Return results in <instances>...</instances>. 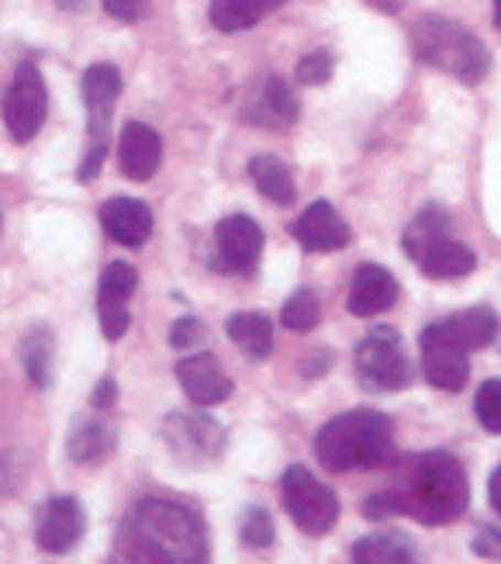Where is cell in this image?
I'll return each instance as SVG.
<instances>
[{
	"label": "cell",
	"mask_w": 501,
	"mask_h": 564,
	"mask_svg": "<svg viewBox=\"0 0 501 564\" xmlns=\"http://www.w3.org/2000/svg\"><path fill=\"white\" fill-rule=\"evenodd\" d=\"M124 561L200 564L208 561V530L194 509L170 499H142L132 506L118 533Z\"/></svg>",
	"instance_id": "1"
},
{
	"label": "cell",
	"mask_w": 501,
	"mask_h": 564,
	"mask_svg": "<svg viewBox=\"0 0 501 564\" xmlns=\"http://www.w3.org/2000/svg\"><path fill=\"white\" fill-rule=\"evenodd\" d=\"M315 454L322 460V468H329L333 475L388 468V464L397 460L391 420L373 409L336 415V420H329L318 430Z\"/></svg>",
	"instance_id": "2"
},
{
	"label": "cell",
	"mask_w": 501,
	"mask_h": 564,
	"mask_svg": "<svg viewBox=\"0 0 501 564\" xmlns=\"http://www.w3.org/2000/svg\"><path fill=\"white\" fill-rule=\"evenodd\" d=\"M401 496H405L409 517L422 520L425 527L460 520L470 506V485L464 464L446 451H429L415 457Z\"/></svg>",
	"instance_id": "3"
},
{
	"label": "cell",
	"mask_w": 501,
	"mask_h": 564,
	"mask_svg": "<svg viewBox=\"0 0 501 564\" xmlns=\"http://www.w3.org/2000/svg\"><path fill=\"white\" fill-rule=\"evenodd\" d=\"M412 53L422 63L446 69L460 84H481L491 69V53L484 48V42L443 14H425L415 21Z\"/></svg>",
	"instance_id": "4"
},
{
	"label": "cell",
	"mask_w": 501,
	"mask_h": 564,
	"mask_svg": "<svg viewBox=\"0 0 501 564\" xmlns=\"http://www.w3.org/2000/svg\"><path fill=\"white\" fill-rule=\"evenodd\" d=\"M401 242H405V253L422 267V274L433 281H457L478 267L473 250L464 247L454 236V223H449V215L436 205L422 208L412 218Z\"/></svg>",
	"instance_id": "5"
},
{
	"label": "cell",
	"mask_w": 501,
	"mask_h": 564,
	"mask_svg": "<svg viewBox=\"0 0 501 564\" xmlns=\"http://www.w3.org/2000/svg\"><path fill=\"white\" fill-rule=\"evenodd\" d=\"M357 375L373 391H401L415 381V364L405 350V339L391 326H378L357 347Z\"/></svg>",
	"instance_id": "6"
},
{
	"label": "cell",
	"mask_w": 501,
	"mask_h": 564,
	"mask_svg": "<svg viewBox=\"0 0 501 564\" xmlns=\"http://www.w3.org/2000/svg\"><path fill=\"white\" fill-rule=\"evenodd\" d=\"M281 496H284V509L291 512L297 530L322 536L339 523L336 492L325 481H318L308 468H301V464H294V468L284 471Z\"/></svg>",
	"instance_id": "7"
},
{
	"label": "cell",
	"mask_w": 501,
	"mask_h": 564,
	"mask_svg": "<svg viewBox=\"0 0 501 564\" xmlns=\"http://www.w3.org/2000/svg\"><path fill=\"white\" fill-rule=\"evenodd\" d=\"M422 375L439 391H460L470 378V347L457 336V329L446 323H433L422 329L418 339Z\"/></svg>",
	"instance_id": "8"
},
{
	"label": "cell",
	"mask_w": 501,
	"mask_h": 564,
	"mask_svg": "<svg viewBox=\"0 0 501 564\" xmlns=\"http://www.w3.org/2000/svg\"><path fill=\"white\" fill-rule=\"evenodd\" d=\"M45 108H48V90H45L39 66L21 63L14 69V80L4 90V105H0L8 135L14 142H32L45 121Z\"/></svg>",
	"instance_id": "9"
},
{
	"label": "cell",
	"mask_w": 501,
	"mask_h": 564,
	"mask_svg": "<svg viewBox=\"0 0 501 564\" xmlns=\"http://www.w3.org/2000/svg\"><path fill=\"white\" fill-rule=\"evenodd\" d=\"M163 436L184 464H211L225 451V430L205 412H173L163 423Z\"/></svg>",
	"instance_id": "10"
},
{
	"label": "cell",
	"mask_w": 501,
	"mask_h": 564,
	"mask_svg": "<svg viewBox=\"0 0 501 564\" xmlns=\"http://www.w3.org/2000/svg\"><path fill=\"white\" fill-rule=\"evenodd\" d=\"M215 250H218V267L225 274L249 278L257 271L260 253H263V229L257 226V218H249V215L221 218L215 229Z\"/></svg>",
	"instance_id": "11"
},
{
	"label": "cell",
	"mask_w": 501,
	"mask_h": 564,
	"mask_svg": "<svg viewBox=\"0 0 501 564\" xmlns=\"http://www.w3.org/2000/svg\"><path fill=\"white\" fill-rule=\"evenodd\" d=\"M87 530V512L73 496H56L35 509V541L48 554H63L80 544Z\"/></svg>",
	"instance_id": "12"
},
{
	"label": "cell",
	"mask_w": 501,
	"mask_h": 564,
	"mask_svg": "<svg viewBox=\"0 0 501 564\" xmlns=\"http://www.w3.org/2000/svg\"><path fill=\"white\" fill-rule=\"evenodd\" d=\"M291 236L297 239V247L308 250V253H333V250L349 247V239H353V232H349V226H346V218L336 212L333 202L308 205L294 218Z\"/></svg>",
	"instance_id": "13"
},
{
	"label": "cell",
	"mask_w": 501,
	"mask_h": 564,
	"mask_svg": "<svg viewBox=\"0 0 501 564\" xmlns=\"http://www.w3.org/2000/svg\"><path fill=\"white\" fill-rule=\"evenodd\" d=\"M118 166L121 174L142 184V181H153L156 170L163 166V139L153 126L145 121H129L118 135Z\"/></svg>",
	"instance_id": "14"
},
{
	"label": "cell",
	"mask_w": 501,
	"mask_h": 564,
	"mask_svg": "<svg viewBox=\"0 0 501 564\" xmlns=\"http://www.w3.org/2000/svg\"><path fill=\"white\" fill-rule=\"evenodd\" d=\"M118 94H121V73L111 63H94L84 73V105H87V126L90 135L108 145V129H111V115L118 105Z\"/></svg>",
	"instance_id": "15"
},
{
	"label": "cell",
	"mask_w": 501,
	"mask_h": 564,
	"mask_svg": "<svg viewBox=\"0 0 501 564\" xmlns=\"http://www.w3.org/2000/svg\"><path fill=\"white\" fill-rule=\"evenodd\" d=\"M177 381L187 391V399L200 409L221 405L232 395V378L225 375V367L211 354H194L177 364Z\"/></svg>",
	"instance_id": "16"
},
{
	"label": "cell",
	"mask_w": 501,
	"mask_h": 564,
	"mask_svg": "<svg viewBox=\"0 0 501 564\" xmlns=\"http://www.w3.org/2000/svg\"><path fill=\"white\" fill-rule=\"evenodd\" d=\"M394 302H397L394 274L384 271V267H378V263H360L357 274H353V284H349L346 308L353 315H360V318H370V315L388 312Z\"/></svg>",
	"instance_id": "17"
},
{
	"label": "cell",
	"mask_w": 501,
	"mask_h": 564,
	"mask_svg": "<svg viewBox=\"0 0 501 564\" xmlns=\"http://www.w3.org/2000/svg\"><path fill=\"white\" fill-rule=\"evenodd\" d=\"M100 226L121 247H145L153 236V208L139 198H111L100 208Z\"/></svg>",
	"instance_id": "18"
},
{
	"label": "cell",
	"mask_w": 501,
	"mask_h": 564,
	"mask_svg": "<svg viewBox=\"0 0 501 564\" xmlns=\"http://www.w3.org/2000/svg\"><path fill=\"white\" fill-rule=\"evenodd\" d=\"M284 4L287 0H211L208 14L218 32H246Z\"/></svg>",
	"instance_id": "19"
},
{
	"label": "cell",
	"mask_w": 501,
	"mask_h": 564,
	"mask_svg": "<svg viewBox=\"0 0 501 564\" xmlns=\"http://www.w3.org/2000/svg\"><path fill=\"white\" fill-rule=\"evenodd\" d=\"M225 333H229L236 347L253 360H263L273 350V323L263 312H236L229 323H225Z\"/></svg>",
	"instance_id": "20"
},
{
	"label": "cell",
	"mask_w": 501,
	"mask_h": 564,
	"mask_svg": "<svg viewBox=\"0 0 501 564\" xmlns=\"http://www.w3.org/2000/svg\"><path fill=\"white\" fill-rule=\"evenodd\" d=\"M249 177H253L257 191L273 205H294L297 191L291 181V170L277 156H253L249 160Z\"/></svg>",
	"instance_id": "21"
},
{
	"label": "cell",
	"mask_w": 501,
	"mask_h": 564,
	"mask_svg": "<svg viewBox=\"0 0 501 564\" xmlns=\"http://www.w3.org/2000/svg\"><path fill=\"white\" fill-rule=\"evenodd\" d=\"M66 451L77 464L105 460L115 451V430L108 423H97V420L77 423V430H73L69 440H66Z\"/></svg>",
	"instance_id": "22"
},
{
	"label": "cell",
	"mask_w": 501,
	"mask_h": 564,
	"mask_svg": "<svg viewBox=\"0 0 501 564\" xmlns=\"http://www.w3.org/2000/svg\"><path fill=\"white\" fill-rule=\"evenodd\" d=\"M353 557L363 564H409L418 554L405 533H370L353 547Z\"/></svg>",
	"instance_id": "23"
},
{
	"label": "cell",
	"mask_w": 501,
	"mask_h": 564,
	"mask_svg": "<svg viewBox=\"0 0 501 564\" xmlns=\"http://www.w3.org/2000/svg\"><path fill=\"white\" fill-rule=\"evenodd\" d=\"M297 115H301V108H297V97L291 94V87L281 77H266L263 94H260L257 121H266V126H273V129H287L297 121Z\"/></svg>",
	"instance_id": "24"
},
{
	"label": "cell",
	"mask_w": 501,
	"mask_h": 564,
	"mask_svg": "<svg viewBox=\"0 0 501 564\" xmlns=\"http://www.w3.org/2000/svg\"><path fill=\"white\" fill-rule=\"evenodd\" d=\"M53 333L45 326H35L29 336L21 339V364L29 378L39 384V388H48L53 384Z\"/></svg>",
	"instance_id": "25"
},
{
	"label": "cell",
	"mask_w": 501,
	"mask_h": 564,
	"mask_svg": "<svg viewBox=\"0 0 501 564\" xmlns=\"http://www.w3.org/2000/svg\"><path fill=\"white\" fill-rule=\"evenodd\" d=\"M446 323L457 329V336L467 343L470 350L491 347V339L498 336V318L491 308H464L457 315H449Z\"/></svg>",
	"instance_id": "26"
},
{
	"label": "cell",
	"mask_w": 501,
	"mask_h": 564,
	"mask_svg": "<svg viewBox=\"0 0 501 564\" xmlns=\"http://www.w3.org/2000/svg\"><path fill=\"white\" fill-rule=\"evenodd\" d=\"M135 284H139V274L132 263H124V260L108 263L105 274H100L97 305H129V299L135 294Z\"/></svg>",
	"instance_id": "27"
},
{
	"label": "cell",
	"mask_w": 501,
	"mask_h": 564,
	"mask_svg": "<svg viewBox=\"0 0 501 564\" xmlns=\"http://www.w3.org/2000/svg\"><path fill=\"white\" fill-rule=\"evenodd\" d=\"M318 318H322V305L315 299V291H308V288L294 291L291 299L284 302V308H281V323L291 333H308V329H315Z\"/></svg>",
	"instance_id": "28"
},
{
	"label": "cell",
	"mask_w": 501,
	"mask_h": 564,
	"mask_svg": "<svg viewBox=\"0 0 501 564\" xmlns=\"http://www.w3.org/2000/svg\"><path fill=\"white\" fill-rule=\"evenodd\" d=\"M473 412L488 433H501V381H484L473 395Z\"/></svg>",
	"instance_id": "29"
},
{
	"label": "cell",
	"mask_w": 501,
	"mask_h": 564,
	"mask_svg": "<svg viewBox=\"0 0 501 564\" xmlns=\"http://www.w3.org/2000/svg\"><path fill=\"white\" fill-rule=\"evenodd\" d=\"M242 544L246 547H270L273 544V520H270V512L253 506V509H246V517H242Z\"/></svg>",
	"instance_id": "30"
},
{
	"label": "cell",
	"mask_w": 501,
	"mask_h": 564,
	"mask_svg": "<svg viewBox=\"0 0 501 564\" xmlns=\"http://www.w3.org/2000/svg\"><path fill=\"white\" fill-rule=\"evenodd\" d=\"M333 77V56L329 53H308L297 63V80L305 87H318Z\"/></svg>",
	"instance_id": "31"
},
{
	"label": "cell",
	"mask_w": 501,
	"mask_h": 564,
	"mask_svg": "<svg viewBox=\"0 0 501 564\" xmlns=\"http://www.w3.org/2000/svg\"><path fill=\"white\" fill-rule=\"evenodd\" d=\"M363 512L370 520H388V517H401L405 512V496H401V488H391V492H378L363 502Z\"/></svg>",
	"instance_id": "32"
},
{
	"label": "cell",
	"mask_w": 501,
	"mask_h": 564,
	"mask_svg": "<svg viewBox=\"0 0 501 564\" xmlns=\"http://www.w3.org/2000/svg\"><path fill=\"white\" fill-rule=\"evenodd\" d=\"M97 315H100V329H105L108 339H121L132 326L129 305H97Z\"/></svg>",
	"instance_id": "33"
},
{
	"label": "cell",
	"mask_w": 501,
	"mask_h": 564,
	"mask_svg": "<svg viewBox=\"0 0 501 564\" xmlns=\"http://www.w3.org/2000/svg\"><path fill=\"white\" fill-rule=\"evenodd\" d=\"M200 339H205V326H200V318H194V315L177 318L173 329H170V347H177V350L197 347Z\"/></svg>",
	"instance_id": "34"
},
{
	"label": "cell",
	"mask_w": 501,
	"mask_h": 564,
	"mask_svg": "<svg viewBox=\"0 0 501 564\" xmlns=\"http://www.w3.org/2000/svg\"><path fill=\"white\" fill-rule=\"evenodd\" d=\"M105 8H108V14H115L118 21L132 24V21H139V18L149 11V0H105Z\"/></svg>",
	"instance_id": "35"
},
{
	"label": "cell",
	"mask_w": 501,
	"mask_h": 564,
	"mask_svg": "<svg viewBox=\"0 0 501 564\" xmlns=\"http://www.w3.org/2000/svg\"><path fill=\"white\" fill-rule=\"evenodd\" d=\"M473 551H478L481 557H501V530L484 527L478 533V541H473Z\"/></svg>",
	"instance_id": "36"
},
{
	"label": "cell",
	"mask_w": 501,
	"mask_h": 564,
	"mask_svg": "<svg viewBox=\"0 0 501 564\" xmlns=\"http://www.w3.org/2000/svg\"><path fill=\"white\" fill-rule=\"evenodd\" d=\"M115 399H118V384H115V378H105V381H100V384L94 388V395H90L94 409H111Z\"/></svg>",
	"instance_id": "37"
},
{
	"label": "cell",
	"mask_w": 501,
	"mask_h": 564,
	"mask_svg": "<svg viewBox=\"0 0 501 564\" xmlns=\"http://www.w3.org/2000/svg\"><path fill=\"white\" fill-rule=\"evenodd\" d=\"M105 153H108V145H94V150L87 153V160H84V166H80V181L87 184L100 166H105Z\"/></svg>",
	"instance_id": "38"
},
{
	"label": "cell",
	"mask_w": 501,
	"mask_h": 564,
	"mask_svg": "<svg viewBox=\"0 0 501 564\" xmlns=\"http://www.w3.org/2000/svg\"><path fill=\"white\" fill-rule=\"evenodd\" d=\"M14 471H11V460L8 457H0V499H8L14 496Z\"/></svg>",
	"instance_id": "39"
},
{
	"label": "cell",
	"mask_w": 501,
	"mask_h": 564,
	"mask_svg": "<svg viewBox=\"0 0 501 564\" xmlns=\"http://www.w3.org/2000/svg\"><path fill=\"white\" fill-rule=\"evenodd\" d=\"M488 496H491V506H494V512H498V517H501V464H498V468H494V475H491Z\"/></svg>",
	"instance_id": "40"
},
{
	"label": "cell",
	"mask_w": 501,
	"mask_h": 564,
	"mask_svg": "<svg viewBox=\"0 0 501 564\" xmlns=\"http://www.w3.org/2000/svg\"><path fill=\"white\" fill-rule=\"evenodd\" d=\"M370 8H378V11H384V14H397L401 8L409 4V0H367Z\"/></svg>",
	"instance_id": "41"
},
{
	"label": "cell",
	"mask_w": 501,
	"mask_h": 564,
	"mask_svg": "<svg viewBox=\"0 0 501 564\" xmlns=\"http://www.w3.org/2000/svg\"><path fill=\"white\" fill-rule=\"evenodd\" d=\"M63 8H73V11H80L84 8V0H59Z\"/></svg>",
	"instance_id": "42"
},
{
	"label": "cell",
	"mask_w": 501,
	"mask_h": 564,
	"mask_svg": "<svg viewBox=\"0 0 501 564\" xmlns=\"http://www.w3.org/2000/svg\"><path fill=\"white\" fill-rule=\"evenodd\" d=\"M491 4H494V24L501 29V0H491Z\"/></svg>",
	"instance_id": "43"
},
{
	"label": "cell",
	"mask_w": 501,
	"mask_h": 564,
	"mask_svg": "<svg viewBox=\"0 0 501 564\" xmlns=\"http://www.w3.org/2000/svg\"><path fill=\"white\" fill-rule=\"evenodd\" d=\"M0 229H4V215H0Z\"/></svg>",
	"instance_id": "44"
}]
</instances>
